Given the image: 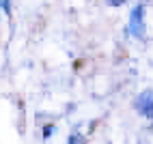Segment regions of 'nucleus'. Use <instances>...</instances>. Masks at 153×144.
I'll return each instance as SVG.
<instances>
[{"label": "nucleus", "instance_id": "nucleus-1", "mask_svg": "<svg viewBox=\"0 0 153 144\" xmlns=\"http://www.w3.org/2000/svg\"><path fill=\"white\" fill-rule=\"evenodd\" d=\"M136 110L140 112L145 118L153 116V101H151V90H145L142 95L136 99Z\"/></svg>", "mask_w": 153, "mask_h": 144}, {"label": "nucleus", "instance_id": "nucleus-2", "mask_svg": "<svg viewBox=\"0 0 153 144\" xmlns=\"http://www.w3.org/2000/svg\"><path fill=\"white\" fill-rule=\"evenodd\" d=\"M129 32L134 37H142V4H136L129 17Z\"/></svg>", "mask_w": 153, "mask_h": 144}, {"label": "nucleus", "instance_id": "nucleus-3", "mask_svg": "<svg viewBox=\"0 0 153 144\" xmlns=\"http://www.w3.org/2000/svg\"><path fill=\"white\" fill-rule=\"evenodd\" d=\"M2 7H4V11L9 13V11H11V0H2Z\"/></svg>", "mask_w": 153, "mask_h": 144}, {"label": "nucleus", "instance_id": "nucleus-4", "mask_svg": "<svg viewBox=\"0 0 153 144\" xmlns=\"http://www.w3.org/2000/svg\"><path fill=\"white\" fill-rule=\"evenodd\" d=\"M52 131H54V127H52V125H48V127L43 129V133H45V138H50V133H52Z\"/></svg>", "mask_w": 153, "mask_h": 144}, {"label": "nucleus", "instance_id": "nucleus-5", "mask_svg": "<svg viewBox=\"0 0 153 144\" xmlns=\"http://www.w3.org/2000/svg\"><path fill=\"white\" fill-rule=\"evenodd\" d=\"M123 2H125V0H110L112 7H119V4H123Z\"/></svg>", "mask_w": 153, "mask_h": 144}]
</instances>
